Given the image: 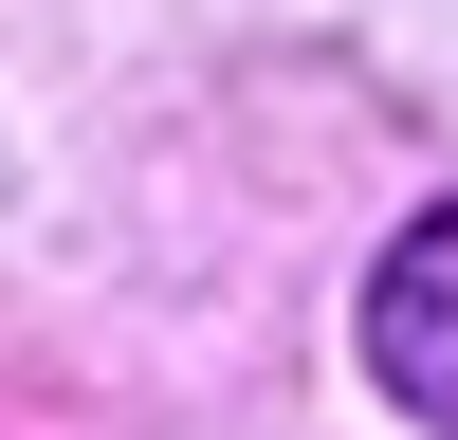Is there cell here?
Masks as SVG:
<instances>
[{
    "instance_id": "cell-1",
    "label": "cell",
    "mask_w": 458,
    "mask_h": 440,
    "mask_svg": "<svg viewBox=\"0 0 458 440\" xmlns=\"http://www.w3.org/2000/svg\"><path fill=\"white\" fill-rule=\"evenodd\" d=\"M367 367H386L403 422H440V440H458V202L386 239V275H367Z\"/></svg>"
}]
</instances>
